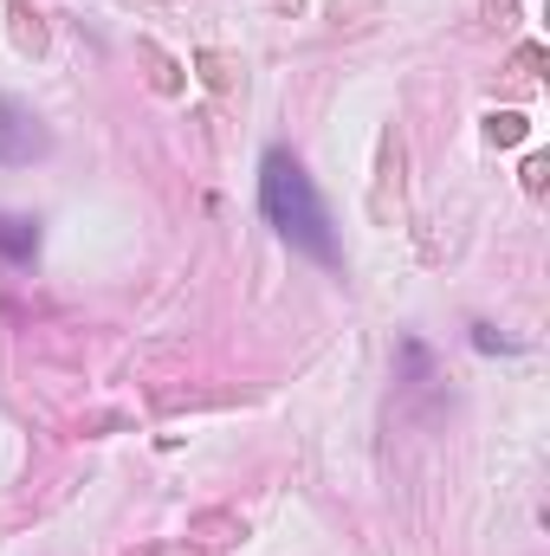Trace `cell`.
<instances>
[{"mask_svg": "<svg viewBox=\"0 0 550 556\" xmlns=\"http://www.w3.org/2000/svg\"><path fill=\"white\" fill-rule=\"evenodd\" d=\"M260 201H266V220H273L291 247H304L311 260L337 266V240H330L324 201H317V188H311V175H304L298 155H285V149L266 155V168H260Z\"/></svg>", "mask_w": 550, "mask_h": 556, "instance_id": "obj_1", "label": "cell"}, {"mask_svg": "<svg viewBox=\"0 0 550 556\" xmlns=\"http://www.w3.org/2000/svg\"><path fill=\"white\" fill-rule=\"evenodd\" d=\"M402 168H409L402 130H383V142H376V188H370V214H376V227H396V207H402Z\"/></svg>", "mask_w": 550, "mask_h": 556, "instance_id": "obj_2", "label": "cell"}, {"mask_svg": "<svg viewBox=\"0 0 550 556\" xmlns=\"http://www.w3.org/2000/svg\"><path fill=\"white\" fill-rule=\"evenodd\" d=\"M39 149H46V130L33 124V111L0 98V162H33Z\"/></svg>", "mask_w": 550, "mask_h": 556, "instance_id": "obj_3", "label": "cell"}, {"mask_svg": "<svg viewBox=\"0 0 550 556\" xmlns=\"http://www.w3.org/2000/svg\"><path fill=\"white\" fill-rule=\"evenodd\" d=\"M240 538H247V525H240L234 511H195V518H188V544L201 556H227Z\"/></svg>", "mask_w": 550, "mask_h": 556, "instance_id": "obj_4", "label": "cell"}, {"mask_svg": "<svg viewBox=\"0 0 550 556\" xmlns=\"http://www.w3.org/2000/svg\"><path fill=\"white\" fill-rule=\"evenodd\" d=\"M195 72H201V85H208L214 98H234V91H240V59H234V52H214V46H208V52H195Z\"/></svg>", "mask_w": 550, "mask_h": 556, "instance_id": "obj_5", "label": "cell"}, {"mask_svg": "<svg viewBox=\"0 0 550 556\" xmlns=\"http://www.w3.org/2000/svg\"><path fill=\"white\" fill-rule=\"evenodd\" d=\"M137 59L149 65V91H162V98H175V91H182V65H175L155 39H137Z\"/></svg>", "mask_w": 550, "mask_h": 556, "instance_id": "obj_6", "label": "cell"}, {"mask_svg": "<svg viewBox=\"0 0 550 556\" xmlns=\"http://www.w3.org/2000/svg\"><path fill=\"white\" fill-rule=\"evenodd\" d=\"M7 33H13V46H20V52H33V59L46 52V26H39V13H33V7H20V0L7 7Z\"/></svg>", "mask_w": 550, "mask_h": 556, "instance_id": "obj_7", "label": "cell"}, {"mask_svg": "<svg viewBox=\"0 0 550 556\" xmlns=\"http://www.w3.org/2000/svg\"><path fill=\"white\" fill-rule=\"evenodd\" d=\"M525 137H532V124H525L518 111H492V117H486V142H492V149H518Z\"/></svg>", "mask_w": 550, "mask_h": 556, "instance_id": "obj_8", "label": "cell"}, {"mask_svg": "<svg viewBox=\"0 0 550 556\" xmlns=\"http://www.w3.org/2000/svg\"><path fill=\"white\" fill-rule=\"evenodd\" d=\"M0 247H7L13 260H26V253H33V227H26V220H0Z\"/></svg>", "mask_w": 550, "mask_h": 556, "instance_id": "obj_9", "label": "cell"}, {"mask_svg": "<svg viewBox=\"0 0 550 556\" xmlns=\"http://www.w3.org/2000/svg\"><path fill=\"white\" fill-rule=\"evenodd\" d=\"M512 72H518V78L545 72V46H518V52H512Z\"/></svg>", "mask_w": 550, "mask_h": 556, "instance_id": "obj_10", "label": "cell"}, {"mask_svg": "<svg viewBox=\"0 0 550 556\" xmlns=\"http://www.w3.org/2000/svg\"><path fill=\"white\" fill-rule=\"evenodd\" d=\"M545 188H550V162L532 155V162H525V194H545Z\"/></svg>", "mask_w": 550, "mask_h": 556, "instance_id": "obj_11", "label": "cell"}, {"mask_svg": "<svg viewBox=\"0 0 550 556\" xmlns=\"http://www.w3.org/2000/svg\"><path fill=\"white\" fill-rule=\"evenodd\" d=\"M512 7H518V0H492V20L505 26V20H512Z\"/></svg>", "mask_w": 550, "mask_h": 556, "instance_id": "obj_12", "label": "cell"}, {"mask_svg": "<svg viewBox=\"0 0 550 556\" xmlns=\"http://www.w3.org/2000/svg\"><path fill=\"white\" fill-rule=\"evenodd\" d=\"M278 13H298V7H304V0H273Z\"/></svg>", "mask_w": 550, "mask_h": 556, "instance_id": "obj_13", "label": "cell"}]
</instances>
